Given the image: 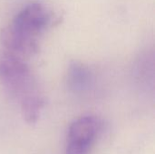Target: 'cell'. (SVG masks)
Instances as JSON below:
<instances>
[{
  "instance_id": "obj_6",
  "label": "cell",
  "mask_w": 155,
  "mask_h": 154,
  "mask_svg": "<svg viewBox=\"0 0 155 154\" xmlns=\"http://www.w3.org/2000/svg\"><path fill=\"white\" fill-rule=\"evenodd\" d=\"M45 106V99L39 92L24 99L20 103V107L25 122L29 125L35 124Z\"/></svg>"
},
{
  "instance_id": "obj_5",
  "label": "cell",
  "mask_w": 155,
  "mask_h": 154,
  "mask_svg": "<svg viewBox=\"0 0 155 154\" xmlns=\"http://www.w3.org/2000/svg\"><path fill=\"white\" fill-rule=\"evenodd\" d=\"M93 82L91 70L82 63L73 62L67 71V85L70 90L79 93L88 90Z\"/></svg>"
},
{
  "instance_id": "obj_2",
  "label": "cell",
  "mask_w": 155,
  "mask_h": 154,
  "mask_svg": "<svg viewBox=\"0 0 155 154\" xmlns=\"http://www.w3.org/2000/svg\"><path fill=\"white\" fill-rule=\"evenodd\" d=\"M102 128L101 120L93 115L74 121L68 129L65 154H88Z\"/></svg>"
},
{
  "instance_id": "obj_4",
  "label": "cell",
  "mask_w": 155,
  "mask_h": 154,
  "mask_svg": "<svg viewBox=\"0 0 155 154\" xmlns=\"http://www.w3.org/2000/svg\"><path fill=\"white\" fill-rule=\"evenodd\" d=\"M0 43L5 50L23 59L32 57L39 52L38 41L22 35L10 25L1 30Z\"/></svg>"
},
{
  "instance_id": "obj_1",
  "label": "cell",
  "mask_w": 155,
  "mask_h": 154,
  "mask_svg": "<svg viewBox=\"0 0 155 154\" xmlns=\"http://www.w3.org/2000/svg\"><path fill=\"white\" fill-rule=\"evenodd\" d=\"M0 86L8 96L19 103L39 92L25 59L4 48L0 49Z\"/></svg>"
},
{
  "instance_id": "obj_3",
  "label": "cell",
  "mask_w": 155,
  "mask_h": 154,
  "mask_svg": "<svg viewBox=\"0 0 155 154\" xmlns=\"http://www.w3.org/2000/svg\"><path fill=\"white\" fill-rule=\"evenodd\" d=\"M52 14L44 5L39 3H31L15 16L9 25L22 35L38 41V37L52 24Z\"/></svg>"
}]
</instances>
